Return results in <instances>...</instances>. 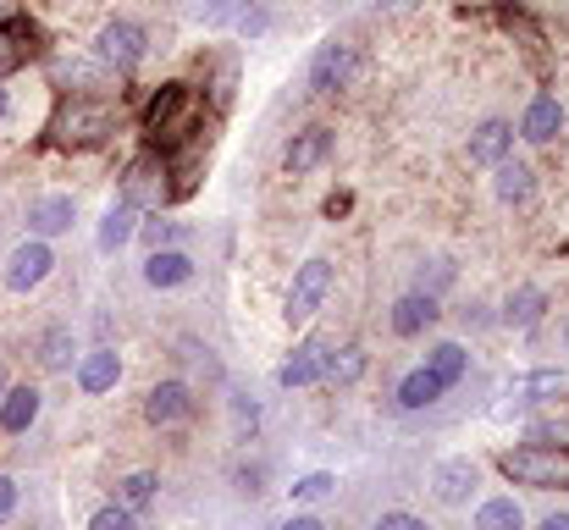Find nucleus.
I'll return each mask as SVG.
<instances>
[{"label": "nucleus", "mask_w": 569, "mask_h": 530, "mask_svg": "<svg viewBox=\"0 0 569 530\" xmlns=\"http://www.w3.org/2000/svg\"><path fill=\"white\" fill-rule=\"evenodd\" d=\"M470 530H526V509H520L509 492L481 498V503H476V520H470Z\"/></svg>", "instance_id": "393cba45"}, {"label": "nucleus", "mask_w": 569, "mask_h": 530, "mask_svg": "<svg viewBox=\"0 0 569 530\" xmlns=\"http://www.w3.org/2000/svg\"><path fill=\"white\" fill-rule=\"evenodd\" d=\"M144 133H150V144L161 156H172L178 144H189L193 133H199V94H193L189 83H161L156 100H150V111H144Z\"/></svg>", "instance_id": "f03ea898"}, {"label": "nucleus", "mask_w": 569, "mask_h": 530, "mask_svg": "<svg viewBox=\"0 0 569 530\" xmlns=\"http://www.w3.org/2000/svg\"><path fill=\"white\" fill-rule=\"evenodd\" d=\"M22 221H28V238H61V232L78 227V199L72 193H39Z\"/></svg>", "instance_id": "4468645a"}, {"label": "nucleus", "mask_w": 569, "mask_h": 530, "mask_svg": "<svg viewBox=\"0 0 569 530\" xmlns=\"http://www.w3.org/2000/svg\"><path fill=\"white\" fill-rule=\"evenodd\" d=\"M39 409H44V392L28 387V381H11V387L0 392V431H6V437H22V431L39 420Z\"/></svg>", "instance_id": "f3484780"}, {"label": "nucleus", "mask_w": 569, "mask_h": 530, "mask_svg": "<svg viewBox=\"0 0 569 530\" xmlns=\"http://www.w3.org/2000/svg\"><path fill=\"white\" fill-rule=\"evenodd\" d=\"M559 392H565V370H531V376H520V381L509 387V398H515V403H503L498 414L526 409V403H548V398H559Z\"/></svg>", "instance_id": "b1692460"}, {"label": "nucleus", "mask_w": 569, "mask_h": 530, "mask_svg": "<svg viewBox=\"0 0 569 530\" xmlns=\"http://www.w3.org/2000/svg\"><path fill=\"white\" fill-rule=\"evenodd\" d=\"M117 122H122V111L106 94H67L44 133L56 150H100V144H111Z\"/></svg>", "instance_id": "f257e3e1"}, {"label": "nucleus", "mask_w": 569, "mask_h": 530, "mask_svg": "<svg viewBox=\"0 0 569 530\" xmlns=\"http://www.w3.org/2000/svg\"><path fill=\"white\" fill-rule=\"evenodd\" d=\"M355 72H360V50H355L349 39H327V44L310 56L305 89H310V94H338V89L355 83Z\"/></svg>", "instance_id": "0eeeda50"}, {"label": "nucleus", "mask_w": 569, "mask_h": 530, "mask_svg": "<svg viewBox=\"0 0 569 530\" xmlns=\"http://www.w3.org/2000/svg\"><path fill=\"white\" fill-rule=\"evenodd\" d=\"M139 221H144V210H133L128 199H117V204L100 216V232H94L100 254H117V249H128V243L139 238Z\"/></svg>", "instance_id": "aec40b11"}, {"label": "nucleus", "mask_w": 569, "mask_h": 530, "mask_svg": "<svg viewBox=\"0 0 569 530\" xmlns=\"http://www.w3.org/2000/svg\"><path fill=\"white\" fill-rule=\"evenodd\" d=\"M139 243L144 249H183L189 243V227L178 216H156V221H139Z\"/></svg>", "instance_id": "7c9ffc66"}, {"label": "nucleus", "mask_w": 569, "mask_h": 530, "mask_svg": "<svg viewBox=\"0 0 569 530\" xmlns=\"http://www.w3.org/2000/svg\"><path fill=\"white\" fill-rule=\"evenodd\" d=\"M476 487H481V464L470 453H453V459H442L431 470V492H437L442 509H465L476 498Z\"/></svg>", "instance_id": "9d476101"}, {"label": "nucleus", "mask_w": 569, "mask_h": 530, "mask_svg": "<svg viewBox=\"0 0 569 530\" xmlns=\"http://www.w3.org/2000/svg\"><path fill=\"white\" fill-rule=\"evenodd\" d=\"M277 530H327V520H321V514H288Z\"/></svg>", "instance_id": "37998d69"}, {"label": "nucleus", "mask_w": 569, "mask_h": 530, "mask_svg": "<svg viewBox=\"0 0 569 530\" xmlns=\"http://www.w3.org/2000/svg\"><path fill=\"white\" fill-rule=\"evenodd\" d=\"M366 370H371V353L360 349V343H349V349L327 353V370H321V381H332V387H355Z\"/></svg>", "instance_id": "c85d7f7f"}, {"label": "nucleus", "mask_w": 569, "mask_h": 530, "mask_svg": "<svg viewBox=\"0 0 569 530\" xmlns=\"http://www.w3.org/2000/svg\"><path fill=\"white\" fill-rule=\"evenodd\" d=\"M437 299L431 293H420V288H409V293H398L392 299V316H387V327H392V338H420L426 327H437Z\"/></svg>", "instance_id": "2eb2a0df"}, {"label": "nucleus", "mask_w": 569, "mask_h": 530, "mask_svg": "<svg viewBox=\"0 0 569 530\" xmlns=\"http://www.w3.org/2000/svg\"><path fill=\"white\" fill-rule=\"evenodd\" d=\"M17 6H22V0H0V28H6V22L17 17Z\"/></svg>", "instance_id": "de8ad7c7"}, {"label": "nucleus", "mask_w": 569, "mask_h": 530, "mask_svg": "<svg viewBox=\"0 0 569 530\" xmlns=\"http://www.w3.org/2000/svg\"><path fill=\"white\" fill-rule=\"evenodd\" d=\"M531 442H553V448H569V420H542V426H531Z\"/></svg>", "instance_id": "ea45409f"}, {"label": "nucleus", "mask_w": 569, "mask_h": 530, "mask_svg": "<svg viewBox=\"0 0 569 530\" xmlns=\"http://www.w3.org/2000/svg\"><path fill=\"white\" fill-rule=\"evenodd\" d=\"M33 349H39V364H44V370H72V364H78V332H72L67 321H50Z\"/></svg>", "instance_id": "4be33fe9"}, {"label": "nucleus", "mask_w": 569, "mask_h": 530, "mask_svg": "<svg viewBox=\"0 0 569 530\" xmlns=\"http://www.w3.org/2000/svg\"><path fill=\"white\" fill-rule=\"evenodd\" d=\"M50 271H56V249H50V238H22V243L6 254L0 282H6V293H33V288L50 282Z\"/></svg>", "instance_id": "423d86ee"}, {"label": "nucleus", "mask_w": 569, "mask_h": 530, "mask_svg": "<svg viewBox=\"0 0 569 530\" xmlns=\"http://www.w3.org/2000/svg\"><path fill=\"white\" fill-rule=\"evenodd\" d=\"M17 61H22V39H17L11 28H0V78H6Z\"/></svg>", "instance_id": "a19ab883"}, {"label": "nucleus", "mask_w": 569, "mask_h": 530, "mask_svg": "<svg viewBox=\"0 0 569 530\" xmlns=\"http://www.w3.org/2000/svg\"><path fill=\"white\" fill-rule=\"evenodd\" d=\"M492 193L503 199V204H531V193H537V172L526 167V161H498L492 167Z\"/></svg>", "instance_id": "5701e85b"}, {"label": "nucleus", "mask_w": 569, "mask_h": 530, "mask_svg": "<svg viewBox=\"0 0 569 530\" xmlns=\"http://www.w3.org/2000/svg\"><path fill=\"white\" fill-rule=\"evenodd\" d=\"M17 503H22V492H17V481H11V476H0V530L11 526V514H17Z\"/></svg>", "instance_id": "79ce46f5"}, {"label": "nucleus", "mask_w": 569, "mask_h": 530, "mask_svg": "<svg viewBox=\"0 0 569 530\" xmlns=\"http://www.w3.org/2000/svg\"><path fill=\"white\" fill-rule=\"evenodd\" d=\"M238 6L243 0H199V28H232V17H238Z\"/></svg>", "instance_id": "e433bc0d"}, {"label": "nucleus", "mask_w": 569, "mask_h": 530, "mask_svg": "<svg viewBox=\"0 0 569 530\" xmlns=\"http://www.w3.org/2000/svg\"><path fill=\"white\" fill-rule=\"evenodd\" d=\"M193 409H199V398H193V387L183 376H167L144 392V420L150 426H189Z\"/></svg>", "instance_id": "1a4fd4ad"}, {"label": "nucleus", "mask_w": 569, "mask_h": 530, "mask_svg": "<svg viewBox=\"0 0 569 530\" xmlns=\"http://www.w3.org/2000/svg\"><path fill=\"white\" fill-rule=\"evenodd\" d=\"M232 481H238V492H243V498H260V492H266V464H260V459H254V464H238V470H232Z\"/></svg>", "instance_id": "4c0bfd02"}, {"label": "nucleus", "mask_w": 569, "mask_h": 530, "mask_svg": "<svg viewBox=\"0 0 569 530\" xmlns=\"http://www.w3.org/2000/svg\"><path fill=\"white\" fill-rule=\"evenodd\" d=\"M271 22H277V11H271V0H243L238 6V17H232V28H238V39H266L271 33Z\"/></svg>", "instance_id": "2f4dec72"}, {"label": "nucleus", "mask_w": 569, "mask_h": 530, "mask_svg": "<svg viewBox=\"0 0 569 530\" xmlns=\"http://www.w3.org/2000/svg\"><path fill=\"white\" fill-rule=\"evenodd\" d=\"M6 122H11V89L0 83V128H6Z\"/></svg>", "instance_id": "a18cd8bd"}, {"label": "nucleus", "mask_w": 569, "mask_h": 530, "mask_svg": "<svg viewBox=\"0 0 569 530\" xmlns=\"http://www.w3.org/2000/svg\"><path fill=\"white\" fill-rule=\"evenodd\" d=\"M542 316H548V288H537V282H526V288H515L509 299H503V327H515V332H531V327H542Z\"/></svg>", "instance_id": "412c9836"}, {"label": "nucleus", "mask_w": 569, "mask_h": 530, "mask_svg": "<svg viewBox=\"0 0 569 530\" xmlns=\"http://www.w3.org/2000/svg\"><path fill=\"white\" fill-rule=\"evenodd\" d=\"M515 156V122H503V117H487L476 133H470V167H498V161H509Z\"/></svg>", "instance_id": "dca6fc26"}, {"label": "nucleus", "mask_w": 569, "mask_h": 530, "mask_svg": "<svg viewBox=\"0 0 569 530\" xmlns=\"http://www.w3.org/2000/svg\"><path fill=\"white\" fill-rule=\"evenodd\" d=\"M89 530H144V526H139V514H133V509L106 503V509H94V514H89Z\"/></svg>", "instance_id": "c9c22d12"}, {"label": "nucleus", "mask_w": 569, "mask_h": 530, "mask_svg": "<svg viewBox=\"0 0 569 530\" xmlns=\"http://www.w3.org/2000/svg\"><path fill=\"white\" fill-rule=\"evenodd\" d=\"M327 498H338V476L332 470H310V476H299L288 487V503L293 509H310V503H327Z\"/></svg>", "instance_id": "c756f323"}, {"label": "nucleus", "mask_w": 569, "mask_h": 530, "mask_svg": "<svg viewBox=\"0 0 569 530\" xmlns=\"http://www.w3.org/2000/svg\"><path fill=\"white\" fill-rule=\"evenodd\" d=\"M565 133V106H559V94H531V106H526V117H520V139L526 144H553Z\"/></svg>", "instance_id": "a211bd4d"}, {"label": "nucleus", "mask_w": 569, "mask_h": 530, "mask_svg": "<svg viewBox=\"0 0 569 530\" xmlns=\"http://www.w3.org/2000/svg\"><path fill=\"white\" fill-rule=\"evenodd\" d=\"M178 359H183V364H193V370H204V381H221V359H216V349H210V343L183 338V343H178Z\"/></svg>", "instance_id": "72a5a7b5"}, {"label": "nucleus", "mask_w": 569, "mask_h": 530, "mask_svg": "<svg viewBox=\"0 0 569 530\" xmlns=\"http://www.w3.org/2000/svg\"><path fill=\"white\" fill-rule=\"evenodd\" d=\"M6 387H11V381H6V370H0V392H6Z\"/></svg>", "instance_id": "09e8293b"}, {"label": "nucleus", "mask_w": 569, "mask_h": 530, "mask_svg": "<svg viewBox=\"0 0 569 530\" xmlns=\"http://www.w3.org/2000/svg\"><path fill=\"white\" fill-rule=\"evenodd\" d=\"M537 530H569V514H548V520H542Z\"/></svg>", "instance_id": "49530a36"}, {"label": "nucleus", "mask_w": 569, "mask_h": 530, "mask_svg": "<svg viewBox=\"0 0 569 530\" xmlns=\"http://www.w3.org/2000/svg\"><path fill=\"white\" fill-rule=\"evenodd\" d=\"M321 370H327V343L321 338H310V343H299V349L282 359V370H277V387H316L321 381Z\"/></svg>", "instance_id": "6ab92c4d"}, {"label": "nucleus", "mask_w": 569, "mask_h": 530, "mask_svg": "<svg viewBox=\"0 0 569 530\" xmlns=\"http://www.w3.org/2000/svg\"><path fill=\"white\" fill-rule=\"evenodd\" d=\"M442 392H448V387H442V381H437L426 364H415V370L398 381V409H409V414H415V409H431Z\"/></svg>", "instance_id": "a878e982"}, {"label": "nucleus", "mask_w": 569, "mask_h": 530, "mask_svg": "<svg viewBox=\"0 0 569 530\" xmlns=\"http://www.w3.org/2000/svg\"><path fill=\"white\" fill-rule=\"evenodd\" d=\"M498 470L515 481V487H537V492H565L569 487V448L553 442H520L498 459Z\"/></svg>", "instance_id": "7ed1b4c3"}, {"label": "nucleus", "mask_w": 569, "mask_h": 530, "mask_svg": "<svg viewBox=\"0 0 569 530\" xmlns=\"http://www.w3.org/2000/svg\"><path fill=\"white\" fill-rule=\"evenodd\" d=\"M94 56H100L117 78H128V72L150 56V33H144L133 17H111V22L94 33Z\"/></svg>", "instance_id": "20e7f679"}, {"label": "nucleus", "mask_w": 569, "mask_h": 530, "mask_svg": "<svg viewBox=\"0 0 569 530\" xmlns=\"http://www.w3.org/2000/svg\"><path fill=\"white\" fill-rule=\"evenodd\" d=\"M565 349H569V321H565Z\"/></svg>", "instance_id": "8fccbe9b"}, {"label": "nucleus", "mask_w": 569, "mask_h": 530, "mask_svg": "<svg viewBox=\"0 0 569 530\" xmlns=\"http://www.w3.org/2000/svg\"><path fill=\"white\" fill-rule=\"evenodd\" d=\"M327 156H332V128H299L288 144H282V172L288 177H310L316 167H327Z\"/></svg>", "instance_id": "ddd939ff"}, {"label": "nucleus", "mask_w": 569, "mask_h": 530, "mask_svg": "<svg viewBox=\"0 0 569 530\" xmlns=\"http://www.w3.org/2000/svg\"><path fill=\"white\" fill-rule=\"evenodd\" d=\"M327 293H332V260H321V254H310L299 271H293V288H288V327H305L321 304H327Z\"/></svg>", "instance_id": "6e6552de"}, {"label": "nucleus", "mask_w": 569, "mask_h": 530, "mask_svg": "<svg viewBox=\"0 0 569 530\" xmlns=\"http://www.w3.org/2000/svg\"><path fill=\"white\" fill-rule=\"evenodd\" d=\"M156 498H161V476H156V470H133V476H122V481H117V503H122V509H133V514L156 509Z\"/></svg>", "instance_id": "bb28decb"}, {"label": "nucleus", "mask_w": 569, "mask_h": 530, "mask_svg": "<svg viewBox=\"0 0 569 530\" xmlns=\"http://www.w3.org/2000/svg\"><path fill=\"white\" fill-rule=\"evenodd\" d=\"M453 282H459V266H453V260H426V266H420V277H415V288H420V293H431V299H442Z\"/></svg>", "instance_id": "473e14b6"}, {"label": "nucleus", "mask_w": 569, "mask_h": 530, "mask_svg": "<svg viewBox=\"0 0 569 530\" xmlns=\"http://www.w3.org/2000/svg\"><path fill=\"white\" fill-rule=\"evenodd\" d=\"M161 6H172V0H161Z\"/></svg>", "instance_id": "3c124183"}, {"label": "nucleus", "mask_w": 569, "mask_h": 530, "mask_svg": "<svg viewBox=\"0 0 569 530\" xmlns=\"http://www.w3.org/2000/svg\"><path fill=\"white\" fill-rule=\"evenodd\" d=\"M420 0H377V11H387V17H398V11H415Z\"/></svg>", "instance_id": "c03bdc74"}, {"label": "nucleus", "mask_w": 569, "mask_h": 530, "mask_svg": "<svg viewBox=\"0 0 569 530\" xmlns=\"http://www.w3.org/2000/svg\"><path fill=\"white\" fill-rule=\"evenodd\" d=\"M371 530H431L420 514H409V509H387V514H377V526Z\"/></svg>", "instance_id": "58836bf2"}, {"label": "nucleus", "mask_w": 569, "mask_h": 530, "mask_svg": "<svg viewBox=\"0 0 569 530\" xmlns=\"http://www.w3.org/2000/svg\"><path fill=\"white\" fill-rule=\"evenodd\" d=\"M72 376H78V392H83V398H106V392H117V381H122V353L111 349V343H94L89 353H78Z\"/></svg>", "instance_id": "f8f14e48"}, {"label": "nucleus", "mask_w": 569, "mask_h": 530, "mask_svg": "<svg viewBox=\"0 0 569 530\" xmlns=\"http://www.w3.org/2000/svg\"><path fill=\"white\" fill-rule=\"evenodd\" d=\"M117 199H128L133 210H161L167 199H172V182H167V156L161 150H144L139 161H128V172H122V193Z\"/></svg>", "instance_id": "39448f33"}, {"label": "nucleus", "mask_w": 569, "mask_h": 530, "mask_svg": "<svg viewBox=\"0 0 569 530\" xmlns=\"http://www.w3.org/2000/svg\"><path fill=\"white\" fill-rule=\"evenodd\" d=\"M139 277H144V288H156V293H178V288H189L193 277H199V266H193L189 249H150L144 266H139Z\"/></svg>", "instance_id": "9b49d317"}, {"label": "nucleus", "mask_w": 569, "mask_h": 530, "mask_svg": "<svg viewBox=\"0 0 569 530\" xmlns=\"http://www.w3.org/2000/svg\"><path fill=\"white\" fill-rule=\"evenodd\" d=\"M426 370H431L442 387H459V381L470 376V353H465V343H431V353H426Z\"/></svg>", "instance_id": "cd10ccee"}, {"label": "nucleus", "mask_w": 569, "mask_h": 530, "mask_svg": "<svg viewBox=\"0 0 569 530\" xmlns=\"http://www.w3.org/2000/svg\"><path fill=\"white\" fill-rule=\"evenodd\" d=\"M227 398H232V420H238V442H249V437L260 431V403H254L249 392H238V387H232Z\"/></svg>", "instance_id": "f704fd0d"}]
</instances>
